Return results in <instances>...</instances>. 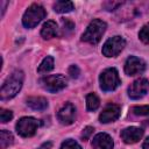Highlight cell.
I'll return each instance as SVG.
<instances>
[{
    "instance_id": "4316f807",
    "label": "cell",
    "mask_w": 149,
    "mask_h": 149,
    "mask_svg": "<svg viewBox=\"0 0 149 149\" xmlns=\"http://www.w3.org/2000/svg\"><path fill=\"white\" fill-rule=\"evenodd\" d=\"M52 148V143L51 142H44L43 144H41L40 147H38V149H51Z\"/></svg>"
},
{
    "instance_id": "4fadbf2b",
    "label": "cell",
    "mask_w": 149,
    "mask_h": 149,
    "mask_svg": "<svg viewBox=\"0 0 149 149\" xmlns=\"http://www.w3.org/2000/svg\"><path fill=\"white\" fill-rule=\"evenodd\" d=\"M113 140L106 133H98L92 140L93 149H113Z\"/></svg>"
},
{
    "instance_id": "ba28073f",
    "label": "cell",
    "mask_w": 149,
    "mask_h": 149,
    "mask_svg": "<svg viewBox=\"0 0 149 149\" xmlns=\"http://www.w3.org/2000/svg\"><path fill=\"white\" fill-rule=\"evenodd\" d=\"M148 92H149V80L146 78L136 79L128 87V97L130 99H134V100L141 99Z\"/></svg>"
},
{
    "instance_id": "ac0fdd59",
    "label": "cell",
    "mask_w": 149,
    "mask_h": 149,
    "mask_svg": "<svg viewBox=\"0 0 149 149\" xmlns=\"http://www.w3.org/2000/svg\"><path fill=\"white\" fill-rule=\"evenodd\" d=\"M52 69H54V58L51 56H47L41 62V64L38 65L37 72L38 73H47V72H50Z\"/></svg>"
},
{
    "instance_id": "7a4b0ae2",
    "label": "cell",
    "mask_w": 149,
    "mask_h": 149,
    "mask_svg": "<svg viewBox=\"0 0 149 149\" xmlns=\"http://www.w3.org/2000/svg\"><path fill=\"white\" fill-rule=\"evenodd\" d=\"M107 24L105 21L100 20V19H94L90 22V24L87 26L86 30L81 35V41L83 42H87L90 44H98L104 35V33L106 31Z\"/></svg>"
},
{
    "instance_id": "d6986e66",
    "label": "cell",
    "mask_w": 149,
    "mask_h": 149,
    "mask_svg": "<svg viewBox=\"0 0 149 149\" xmlns=\"http://www.w3.org/2000/svg\"><path fill=\"white\" fill-rule=\"evenodd\" d=\"M99 105H100V100H99V98H98L97 94L88 93L86 95V107H87L88 111H95V109H98Z\"/></svg>"
},
{
    "instance_id": "7c38bea8",
    "label": "cell",
    "mask_w": 149,
    "mask_h": 149,
    "mask_svg": "<svg viewBox=\"0 0 149 149\" xmlns=\"http://www.w3.org/2000/svg\"><path fill=\"white\" fill-rule=\"evenodd\" d=\"M120 106L115 105V104H109L107 105L102 112L99 115V121L101 123H108V122H113L115 121L119 116H120Z\"/></svg>"
},
{
    "instance_id": "d4e9b609",
    "label": "cell",
    "mask_w": 149,
    "mask_h": 149,
    "mask_svg": "<svg viewBox=\"0 0 149 149\" xmlns=\"http://www.w3.org/2000/svg\"><path fill=\"white\" fill-rule=\"evenodd\" d=\"M62 23H63L64 31H72L74 28V23L72 21H70L69 19H62Z\"/></svg>"
},
{
    "instance_id": "7402d4cb",
    "label": "cell",
    "mask_w": 149,
    "mask_h": 149,
    "mask_svg": "<svg viewBox=\"0 0 149 149\" xmlns=\"http://www.w3.org/2000/svg\"><path fill=\"white\" fill-rule=\"evenodd\" d=\"M61 149H81V147H80L79 143L76 142L74 140L68 139V140H65V141L62 143Z\"/></svg>"
},
{
    "instance_id": "44dd1931",
    "label": "cell",
    "mask_w": 149,
    "mask_h": 149,
    "mask_svg": "<svg viewBox=\"0 0 149 149\" xmlns=\"http://www.w3.org/2000/svg\"><path fill=\"white\" fill-rule=\"evenodd\" d=\"M139 38H140L143 43H146V44L149 43V23L144 24V26L141 28V30H140V33H139Z\"/></svg>"
},
{
    "instance_id": "484cf974",
    "label": "cell",
    "mask_w": 149,
    "mask_h": 149,
    "mask_svg": "<svg viewBox=\"0 0 149 149\" xmlns=\"http://www.w3.org/2000/svg\"><path fill=\"white\" fill-rule=\"evenodd\" d=\"M93 127H91V126H87V127H85L84 129H83V133H81V139L84 140V141H86V140H88V137L91 136V134L93 133Z\"/></svg>"
},
{
    "instance_id": "cb8c5ba5",
    "label": "cell",
    "mask_w": 149,
    "mask_h": 149,
    "mask_svg": "<svg viewBox=\"0 0 149 149\" xmlns=\"http://www.w3.org/2000/svg\"><path fill=\"white\" fill-rule=\"evenodd\" d=\"M69 74H70V77L71 78H73V79H76V78H78L79 77V74H80V70H79V68L77 66V65H70V68H69Z\"/></svg>"
},
{
    "instance_id": "8992f818",
    "label": "cell",
    "mask_w": 149,
    "mask_h": 149,
    "mask_svg": "<svg viewBox=\"0 0 149 149\" xmlns=\"http://www.w3.org/2000/svg\"><path fill=\"white\" fill-rule=\"evenodd\" d=\"M40 125H41L40 120L31 118V116H24L17 121L16 132L22 137H31L33 135H35Z\"/></svg>"
},
{
    "instance_id": "5b68a950",
    "label": "cell",
    "mask_w": 149,
    "mask_h": 149,
    "mask_svg": "<svg viewBox=\"0 0 149 149\" xmlns=\"http://www.w3.org/2000/svg\"><path fill=\"white\" fill-rule=\"evenodd\" d=\"M42 87L51 93H56L66 87L68 80L63 74H50L40 79Z\"/></svg>"
},
{
    "instance_id": "2e32d148",
    "label": "cell",
    "mask_w": 149,
    "mask_h": 149,
    "mask_svg": "<svg viewBox=\"0 0 149 149\" xmlns=\"http://www.w3.org/2000/svg\"><path fill=\"white\" fill-rule=\"evenodd\" d=\"M74 8V5L71 1L68 0H61L56 1L54 3V10L57 13H69Z\"/></svg>"
},
{
    "instance_id": "83f0119b",
    "label": "cell",
    "mask_w": 149,
    "mask_h": 149,
    "mask_svg": "<svg viewBox=\"0 0 149 149\" xmlns=\"http://www.w3.org/2000/svg\"><path fill=\"white\" fill-rule=\"evenodd\" d=\"M143 149H149V136L144 140V142H143Z\"/></svg>"
},
{
    "instance_id": "52a82bcc",
    "label": "cell",
    "mask_w": 149,
    "mask_h": 149,
    "mask_svg": "<svg viewBox=\"0 0 149 149\" xmlns=\"http://www.w3.org/2000/svg\"><path fill=\"white\" fill-rule=\"evenodd\" d=\"M126 47V40L122 36H113L109 37L102 45V55L106 57H115L118 56L123 48Z\"/></svg>"
},
{
    "instance_id": "ffe728a7",
    "label": "cell",
    "mask_w": 149,
    "mask_h": 149,
    "mask_svg": "<svg viewBox=\"0 0 149 149\" xmlns=\"http://www.w3.org/2000/svg\"><path fill=\"white\" fill-rule=\"evenodd\" d=\"M130 112L134 115H139V116H147L149 115V106L148 105H143V106H134L130 108Z\"/></svg>"
},
{
    "instance_id": "5bb4252c",
    "label": "cell",
    "mask_w": 149,
    "mask_h": 149,
    "mask_svg": "<svg viewBox=\"0 0 149 149\" xmlns=\"http://www.w3.org/2000/svg\"><path fill=\"white\" fill-rule=\"evenodd\" d=\"M58 35V27L56 24L55 21H47L43 26H42V29H41V36L44 38V40H50L52 37H56Z\"/></svg>"
},
{
    "instance_id": "8fae6325",
    "label": "cell",
    "mask_w": 149,
    "mask_h": 149,
    "mask_svg": "<svg viewBox=\"0 0 149 149\" xmlns=\"http://www.w3.org/2000/svg\"><path fill=\"white\" fill-rule=\"evenodd\" d=\"M121 139L127 144H133L139 142L143 136V129L139 127H127L121 130Z\"/></svg>"
},
{
    "instance_id": "3957f363",
    "label": "cell",
    "mask_w": 149,
    "mask_h": 149,
    "mask_svg": "<svg viewBox=\"0 0 149 149\" xmlns=\"http://www.w3.org/2000/svg\"><path fill=\"white\" fill-rule=\"evenodd\" d=\"M45 15H47L45 9L41 5L33 3L24 12L22 16V24L26 28H34L45 17Z\"/></svg>"
},
{
    "instance_id": "603a6c76",
    "label": "cell",
    "mask_w": 149,
    "mask_h": 149,
    "mask_svg": "<svg viewBox=\"0 0 149 149\" xmlns=\"http://www.w3.org/2000/svg\"><path fill=\"white\" fill-rule=\"evenodd\" d=\"M12 118H13L12 111L5 109V108H1V109H0V121H1L2 123H6L7 121L12 120Z\"/></svg>"
},
{
    "instance_id": "9a60e30c",
    "label": "cell",
    "mask_w": 149,
    "mask_h": 149,
    "mask_svg": "<svg viewBox=\"0 0 149 149\" xmlns=\"http://www.w3.org/2000/svg\"><path fill=\"white\" fill-rule=\"evenodd\" d=\"M27 106L34 111H44L48 107V101L43 97H30L27 99Z\"/></svg>"
},
{
    "instance_id": "30bf717a",
    "label": "cell",
    "mask_w": 149,
    "mask_h": 149,
    "mask_svg": "<svg viewBox=\"0 0 149 149\" xmlns=\"http://www.w3.org/2000/svg\"><path fill=\"white\" fill-rule=\"evenodd\" d=\"M57 119L62 125H65V126L73 123V121L76 119V108H74V106L71 102L64 104L57 113Z\"/></svg>"
},
{
    "instance_id": "277c9868",
    "label": "cell",
    "mask_w": 149,
    "mask_h": 149,
    "mask_svg": "<svg viewBox=\"0 0 149 149\" xmlns=\"http://www.w3.org/2000/svg\"><path fill=\"white\" fill-rule=\"evenodd\" d=\"M99 84H100V88L105 92L114 91L115 88H118L119 85L121 84L118 70L114 68H108V69L104 70L100 73Z\"/></svg>"
},
{
    "instance_id": "f1b7e54d",
    "label": "cell",
    "mask_w": 149,
    "mask_h": 149,
    "mask_svg": "<svg viewBox=\"0 0 149 149\" xmlns=\"http://www.w3.org/2000/svg\"><path fill=\"white\" fill-rule=\"evenodd\" d=\"M7 3L8 2H6V1H1V5H2V13H1V16H3V14H5V8H6V6H7Z\"/></svg>"
},
{
    "instance_id": "6da1fadb",
    "label": "cell",
    "mask_w": 149,
    "mask_h": 149,
    "mask_svg": "<svg viewBox=\"0 0 149 149\" xmlns=\"http://www.w3.org/2000/svg\"><path fill=\"white\" fill-rule=\"evenodd\" d=\"M24 79V74L21 70L13 71L3 81L0 88V99L1 100H9L14 98L22 87Z\"/></svg>"
},
{
    "instance_id": "9c48e42d",
    "label": "cell",
    "mask_w": 149,
    "mask_h": 149,
    "mask_svg": "<svg viewBox=\"0 0 149 149\" xmlns=\"http://www.w3.org/2000/svg\"><path fill=\"white\" fill-rule=\"evenodd\" d=\"M146 70V63L143 59L135 57V56H130L127 58L126 63H125V72L128 76H135V74H140L142 72H144Z\"/></svg>"
},
{
    "instance_id": "e0dca14e",
    "label": "cell",
    "mask_w": 149,
    "mask_h": 149,
    "mask_svg": "<svg viewBox=\"0 0 149 149\" xmlns=\"http://www.w3.org/2000/svg\"><path fill=\"white\" fill-rule=\"evenodd\" d=\"M13 142H14V137H13L12 133H9L8 130L2 129L0 132V148L6 149L10 144H13Z\"/></svg>"
}]
</instances>
